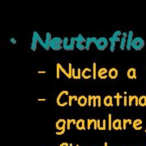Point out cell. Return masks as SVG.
<instances>
[{
    "mask_svg": "<svg viewBox=\"0 0 146 146\" xmlns=\"http://www.w3.org/2000/svg\"><path fill=\"white\" fill-rule=\"evenodd\" d=\"M57 104L61 106V107H63V106H67L69 102V93L68 91H62V92L59 93V94L57 97V101H56Z\"/></svg>",
    "mask_w": 146,
    "mask_h": 146,
    "instance_id": "obj_1",
    "label": "cell"
},
{
    "mask_svg": "<svg viewBox=\"0 0 146 146\" xmlns=\"http://www.w3.org/2000/svg\"><path fill=\"white\" fill-rule=\"evenodd\" d=\"M63 40L61 39L60 38H52L51 43H50V48L54 50H60V49L63 47Z\"/></svg>",
    "mask_w": 146,
    "mask_h": 146,
    "instance_id": "obj_2",
    "label": "cell"
},
{
    "mask_svg": "<svg viewBox=\"0 0 146 146\" xmlns=\"http://www.w3.org/2000/svg\"><path fill=\"white\" fill-rule=\"evenodd\" d=\"M145 46V41L142 38H136L133 39L132 43V47L135 49V50H140L143 47Z\"/></svg>",
    "mask_w": 146,
    "mask_h": 146,
    "instance_id": "obj_3",
    "label": "cell"
},
{
    "mask_svg": "<svg viewBox=\"0 0 146 146\" xmlns=\"http://www.w3.org/2000/svg\"><path fill=\"white\" fill-rule=\"evenodd\" d=\"M96 46L98 50H104L108 46V40L106 38H99L96 42Z\"/></svg>",
    "mask_w": 146,
    "mask_h": 146,
    "instance_id": "obj_4",
    "label": "cell"
},
{
    "mask_svg": "<svg viewBox=\"0 0 146 146\" xmlns=\"http://www.w3.org/2000/svg\"><path fill=\"white\" fill-rule=\"evenodd\" d=\"M39 34L38 32H34L33 34V40H32V45H31V49L33 51H35L37 49V45H38V38H39Z\"/></svg>",
    "mask_w": 146,
    "mask_h": 146,
    "instance_id": "obj_5",
    "label": "cell"
},
{
    "mask_svg": "<svg viewBox=\"0 0 146 146\" xmlns=\"http://www.w3.org/2000/svg\"><path fill=\"white\" fill-rule=\"evenodd\" d=\"M133 32L132 31H129L128 33V37L127 38V45H126V49L127 50H131L132 49V43L133 41Z\"/></svg>",
    "mask_w": 146,
    "mask_h": 146,
    "instance_id": "obj_6",
    "label": "cell"
},
{
    "mask_svg": "<svg viewBox=\"0 0 146 146\" xmlns=\"http://www.w3.org/2000/svg\"><path fill=\"white\" fill-rule=\"evenodd\" d=\"M66 125H67V121H65V119H63V118L58 119L55 123V127L58 131L63 130L64 128H65Z\"/></svg>",
    "mask_w": 146,
    "mask_h": 146,
    "instance_id": "obj_7",
    "label": "cell"
},
{
    "mask_svg": "<svg viewBox=\"0 0 146 146\" xmlns=\"http://www.w3.org/2000/svg\"><path fill=\"white\" fill-rule=\"evenodd\" d=\"M81 76L84 79H89L91 78V76H93V72L91 71L90 68H86L82 71V73H81Z\"/></svg>",
    "mask_w": 146,
    "mask_h": 146,
    "instance_id": "obj_8",
    "label": "cell"
},
{
    "mask_svg": "<svg viewBox=\"0 0 146 146\" xmlns=\"http://www.w3.org/2000/svg\"><path fill=\"white\" fill-rule=\"evenodd\" d=\"M109 72L108 70L105 68H100L97 71V76L100 79H106L107 77V73Z\"/></svg>",
    "mask_w": 146,
    "mask_h": 146,
    "instance_id": "obj_9",
    "label": "cell"
},
{
    "mask_svg": "<svg viewBox=\"0 0 146 146\" xmlns=\"http://www.w3.org/2000/svg\"><path fill=\"white\" fill-rule=\"evenodd\" d=\"M78 105L81 106V107H84L88 104V97H86L85 96H80V97H78Z\"/></svg>",
    "mask_w": 146,
    "mask_h": 146,
    "instance_id": "obj_10",
    "label": "cell"
},
{
    "mask_svg": "<svg viewBox=\"0 0 146 146\" xmlns=\"http://www.w3.org/2000/svg\"><path fill=\"white\" fill-rule=\"evenodd\" d=\"M118 75V70L115 68H111L108 72V76L110 77V79L112 80H115V79L117 78V76Z\"/></svg>",
    "mask_w": 146,
    "mask_h": 146,
    "instance_id": "obj_11",
    "label": "cell"
},
{
    "mask_svg": "<svg viewBox=\"0 0 146 146\" xmlns=\"http://www.w3.org/2000/svg\"><path fill=\"white\" fill-rule=\"evenodd\" d=\"M127 78L129 79H136V70L135 68H129L127 72Z\"/></svg>",
    "mask_w": 146,
    "mask_h": 146,
    "instance_id": "obj_12",
    "label": "cell"
},
{
    "mask_svg": "<svg viewBox=\"0 0 146 146\" xmlns=\"http://www.w3.org/2000/svg\"><path fill=\"white\" fill-rule=\"evenodd\" d=\"M97 41V38H94V37H92V38H88L87 41H86V44H85L86 45V50H89L91 44H92L93 42L96 44Z\"/></svg>",
    "mask_w": 146,
    "mask_h": 146,
    "instance_id": "obj_13",
    "label": "cell"
},
{
    "mask_svg": "<svg viewBox=\"0 0 146 146\" xmlns=\"http://www.w3.org/2000/svg\"><path fill=\"white\" fill-rule=\"evenodd\" d=\"M141 124H142V120L138 118V119H136L133 121L132 123V126H133V128L135 130H141Z\"/></svg>",
    "mask_w": 146,
    "mask_h": 146,
    "instance_id": "obj_14",
    "label": "cell"
},
{
    "mask_svg": "<svg viewBox=\"0 0 146 146\" xmlns=\"http://www.w3.org/2000/svg\"><path fill=\"white\" fill-rule=\"evenodd\" d=\"M135 101L136 106H139V97L137 96H129L128 97V105L130 106H132V102Z\"/></svg>",
    "mask_w": 146,
    "mask_h": 146,
    "instance_id": "obj_15",
    "label": "cell"
},
{
    "mask_svg": "<svg viewBox=\"0 0 146 146\" xmlns=\"http://www.w3.org/2000/svg\"><path fill=\"white\" fill-rule=\"evenodd\" d=\"M112 127L115 130H121L122 127V121L120 119H115L112 123Z\"/></svg>",
    "mask_w": 146,
    "mask_h": 146,
    "instance_id": "obj_16",
    "label": "cell"
},
{
    "mask_svg": "<svg viewBox=\"0 0 146 146\" xmlns=\"http://www.w3.org/2000/svg\"><path fill=\"white\" fill-rule=\"evenodd\" d=\"M104 105L106 106H113V97L111 96H106L104 97Z\"/></svg>",
    "mask_w": 146,
    "mask_h": 146,
    "instance_id": "obj_17",
    "label": "cell"
},
{
    "mask_svg": "<svg viewBox=\"0 0 146 146\" xmlns=\"http://www.w3.org/2000/svg\"><path fill=\"white\" fill-rule=\"evenodd\" d=\"M76 127L78 130H85V123L84 119H78L76 121Z\"/></svg>",
    "mask_w": 146,
    "mask_h": 146,
    "instance_id": "obj_18",
    "label": "cell"
},
{
    "mask_svg": "<svg viewBox=\"0 0 146 146\" xmlns=\"http://www.w3.org/2000/svg\"><path fill=\"white\" fill-rule=\"evenodd\" d=\"M69 39L68 38H65L63 39V47L65 50H71V47L70 43L68 42Z\"/></svg>",
    "mask_w": 146,
    "mask_h": 146,
    "instance_id": "obj_19",
    "label": "cell"
},
{
    "mask_svg": "<svg viewBox=\"0 0 146 146\" xmlns=\"http://www.w3.org/2000/svg\"><path fill=\"white\" fill-rule=\"evenodd\" d=\"M81 73H82V71H81L80 68H78V71H77V73L76 72V69H72V78L74 79H80L82 76H81Z\"/></svg>",
    "mask_w": 146,
    "mask_h": 146,
    "instance_id": "obj_20",
    "label": "cell"
},
{
    "mask_svg": "<svg viewBox=\"0 0 146 146\" xmlns=\"http://www.w3.org/2000/svg\"><path fill=\"white\" fill-rule=\"evenodd\" d=\"M122 34H123L122 32L119 31V30H117V31H115V33H114L112 38H113L114 40L116 41V42H117V41H121V39L119 38V36L122 35Z\"/></svg>",
    "mask_w": 146,
    "mask_h": 146,
    "instance_id": "obj_21",
    "label": "cell"
},
{
    "mask_svg": "<svg viewBox=\"0 0 146 146\" xmlns=\"http://www.w3.org/2000/svg\"><path fill=\"white\" fill-rule=\"evenodd\" d=\"M38 42H39V44H40V45L42 46L44 49H46V50H49V48H50L49 46H48L47 45H46V42L42 40V39H41V38L40 36H39V38H38Z\"/></svg>",
    "mask_w": 146,
    "mask_h": 146,
    "instance_id": "obj_22",
    "label": "cell"
},
{
    "mask_svg": "<svg viewBox=\"0 0 146 146\" xmlns=\"http://www.w3.org/2000/svg\"><path fill=\"white\" fill-rule=\"evenodd\" d=\"M126 45H127V38H121V41H120V49L121 50H124V49L126 48Z\"/></svg>",
    "mask_w": 146,
    "mask_h": 146,
    "instance_id": "obj_23",
    "label": "cell"
},
{
    "mask_svg": "<svg viewBox=\"0 0 146 146\" xmlns=\"http://www.w3.org/2000/svg\"><path fill=\"white\" fill-rule=\"evenodd\" d=\"M51 41H52V37H51V34L49 33H47L46 35V44L48 46L50 47V43H51Z\"/></svg>",
    "mask_w": 146,
    "mask_h": 146,
    "instance_id": "obj_24",
    "label": "cell"
},
{
    "mask_svg": "<svg viewBox=\"0 0 146 146\" xmlns=\"http://www.w3.org/2000/svg\"><path fill=\"white\" fill-rule=\"evenodd\" d=\"M139 106H146V96H141L139 97Z\"/></svg>",
    "mask_w": 146,
    "mask_h": 146,
    "instance_id": "obj_25",
    "label": "cell"
},
{
    "mask_svg": "<svg viewBox=\"0 0 146 146\" xmlns=\"http://www.w3.org/2000/svg\"><path fill=\"white\" fill-rule=\"evenodd\" d=\"M109 41H110V52H114V51H115V43H116V41H115V40H114L112 37L109 38Z\"/></svg>",
    "mask_w": 146,
    "mask_h": 146,
    "instance_id": "obj_26",
    "label": "cell"
},
{
    "mask_svg": "<svg viewBox=\"0 0 146 146\" xmlns=\"http://www.w3.org/2000/svg\"><path fill=\"white\" fill-rule=\"evenodd\" d=\"M86 41H87V39H85L81 34H79L77 38H76V41H79V42H82V43L86 44Z\"/></svg>",
    "mask_w": 146,
    "mask_h": 146,
    "instance_id": "obj_27",
    "label": "cell"
},
{
    "mask_svg": "<svg viewBox=\"0 0 146 146\" xmlns=\"http://www.w3.org/2000/svg\"><path fill=\"white\" fill-rule=\"evenodd\" d=\"M93 80H96V78H97V65H96V63H93Z\"/></svg>",
    "mask_w": 146,
    "mask_h": 146,
    "instance_id": "obj_28",
    "label": "cell"
},
{
    "mask_svg": "<svg viewBox=\"0 0 146 146\" xmlns=\"http://www.w3.org/2000/svg\"><path fill=\"white\" fill-rule=\"evenodd\" d=\"M112 123H113V122H112V115H108V127H109V130H111L112 129Z\"/></svg>",
    "mask_w": 146,
    "mask_h": 146,
    "instance_id": "obj_29",
    "label": "cell"
},
{
    "mask_svg": "<svg viewBox=\"0 0 146 146\" xmlns=\"http://www.w3.org/2000/svg\"><path fill=\"white\" fill-rule=\"evenodd\" d=\"M60 63H57L56 65V78L57 79H59V77H60Z\"/></svg>",
    "mask_w": 146,
    "mask_h": 146,
    "instance_id": "obj_30",
    "label": "cell"
},
{
    "mask_svg": "<svg viewBox=\"0 0 146 146\" xmlns=\"http://www.w3.org/2000/svg\"><path fill=\"white\" fill-rule=\"evenodd\" d=\"M97 129L99 130H106L105 127H104V124H103V122L101 123V120L100 119H97Z\"/></svg>",
    "mask_w": 146,
    "mask_h": 146,
    "instance_id": "obj_31",
    "label": "cell"
},
{
    "mask_svg": "<svg viewBox=\"0 0 146 146\" xmlns=\"http://www.w3.org/2000/svg\"><path fill=\"white\" fill-rule=\"evenodd\" d=\"M72 100H75L77 101H78V97L77 96H69V102H68V105L69 106H71V101H72Z\"/></svg>",
    "mask_w": 146,
    "mask_h": 146,
    "instance_id": "obj_32",
    "label": "cell"
},
{
    "mask_svg": "<svg viewBox=\"0 0 146 146\" xmlns=\"http://www.w3.org/2000/svg\"><path fill=\"white\" fill-rule=\"evenodd\" d=\"M115 99H116V101H117V106H119V105H120V99L121 98H123V96H120V94H119V93H117V94H116V96H115Z\"/></svg>",
    "mask_w": 146,
    "mask_h": 146,
    "instance_id": "obj_33",
    "label": "cell"
},
{
    "mask_svg": "<svg viewBox=\"0 0 146 146\" xmlns=\"http://www.w3.org/2000/svg\"><path fill=\"white\" fill-rule=\"evenodd\" d=\"M76 38H71V41H70V45L71 47V50H74V48H75V45H76Z\"/></svg>",
    "mask_w": 146,
    "mask_h": 146,
    "instance_id": "obj_34",
    "label": "cell"
},
{
    "mask_svg": "<svg viewBox=\"0 0 146 146\" xmlns=\"http://www.w3.org/2000/svg\"><path fill=\"white\" fill-rule=\"evenodd\" d=\"M72 67H71V63L68 64V74H69V77L70 79L72 77Z\"/></svg>",
    "mask_w": 146,
    "mask_h": 146,
    "instance_id": "obj_35",
    "label": "cell"
},
{
    "mask_svg": "<svg viewBox=\"0 0 146 146\" xmlns=\"http://www.w3.org/2000/svg\"><path fill=\"white\" fill-rule=\"evenodd\" d=\"M60 71H61L62 72H63V73L64 74V75H65L68 79H70V77H69V74H68V71H67L65 70V69H64L61 65H60Z\"/></svg>",
    "mask_w": 146,
    "mask_h": 146,
    "instance_id": "obj_36",
    "label": "cell"
},
{
    "mask_svg": "<svg viewBox=\"0 0 146 146\" xmlns=\"http://www.w3.org/2000/svg\"><path fill=\"white\" fill-rule=\"evenodd\" d=\"M92 122H93V129L97 130V120H96V119H94V118H93Z\"/></svg>",
    "mask_w": 146,
    "mask_h": 146,
    "instance_id": "obj_37",
    "label": "cell"
},
{
    "mask_svg": "<svg viewBox=\"0 0 146 146\" xmlns=\"http://www.w3.org/2000/svg\"><path fill=\"white\" fill-rule=\"evenodd\" d=\"M97 96H93V106L96 107L97 106Z\"/></svg>",
    "mask_w": 146,
    "mask_h": 146,
    "instance_id": "obj_38",
    "label": "cell"
},
{
    "mask_svg": "<svg viewBox=\"0 0 146 146\" xmlns=\"http://www.w3.org/2000/svg\"><path fill=\"white\" fill-rule=\"evenodd\" d=\"M91 104H93V96L89 95L88 97V106H91Z\"/></svg>",
    "mask_w": 146,
    "mask_h": 146,
    "instance_id": "obj_39",
    "label": "cell"
},
{
    "mask_svg": "<svg viewBox=\"0 0 146 146\" xmlns=\"http://www.w3.org/2000/svg\"><path fill=\"white\" fill-rule=\"evenodd\" d=\"M97 106L101 107V96H97Z\"/></svg>",
    "mask_w": 146,
    "mask_h": 146,
    "instance_id": "obj_40",
    "label": "cell"
},
{
    "mask_svg": "<svg viewBox=\"0 0 146 146\" xmlns=\"http://www.w3.org/2000/svg\"><path fill=\"white\" fill-rule=\"evenodd\" d=\"M123 129L125 130V129H126V125H127V123H129V119H123Z\"/></svg>",
    "mask_w": 146,
    "mask_h": 146,
    "instance_id": "obj_41",
    "label": "cell"
},
{
    "mask_svg": "<svg viewBox=\"0 0 146 146\" xmlns=\"http://www.w3.org/2000/svg\"><path fill=\"white\" fill-rule=\"evenodd\" d=\"M71 123H72L71 119H68L67 120V129L69 130L71 128Z\"/></svg>",
    "mask_w": 146,
    "mask_h": 146,
    "instance_id": "obj_42",
    "label": "cell"
},
{
    "mask_svg": "<svg viewBox=\"0 0 146 146\" xmlns=\"http://www.w3.org/2000/svg\"><path fill=\"white\" fill-rule=\"evenodd\" d=\"M92 123H93V122H92V119H88V121H87V129H91V125H92Z\"/></svg>",
    "mask_w": 146,
    "mask_h": 146,
    "instance_id": "obj_43",
    "label": "cell"
},
{
    "mask_svg": "<svg viewBox=\"0 0 146 146\" xmlns=\"http://www.w3.org/2000/svg\"><path fill=\"white\" fill-rule=\"evenodd\" d=\"M127 99H128V97H127V96H124V97H123V106H127V104H128Z\"/></svg>",
    "mask_w": 146,
    "mask_h": 146,
    "instance_id": "obj_44",
    "label": "cell"
},
{
    "mask_svg": "<svg viewBox=\"0 0 146 146\" xmlns=\"http://www.w3.org/2000/svg\"><path fill=\"white\" fill-rule=\"evenodd\" d=\"M64 132H65V128H64L63 130H62V131H58V132H57L56 135H63Z\"/></svg>",
    "mask_w": 146,
    "mask_h": 146,
    "instance_id": "obj_45",
    "label": "cell"
},
{
    "mask_svg": "<svg viewBox=\"0 0 146 146\" xmlns=\"http://www.w3.org/2000/svg\"><path fill=\"white\" fill-rule=\"evenodd\" d=\"M123 38H127V37H128V33H123Z\"/></svg>",
    "mask_w": 146,
    "mask_h": 146,
    "instance_id": "obj_46",
    "label": "cell"
},
{
    "mask_svg": "<svg viewBox=\"0 0 146 146\" xmlns=\"http://www.w3.org/2000/svg\"><path fill=\"white\" fill-rule=\"evenodd\" d=\"M11 42L13 43V44H16V41L15 38H11Z\"/></svg>",
    "mask_w": 146,
    "mask_h": 146,
    "instance_id": "obj_47",
    "label": "cell"
},
{
    "mask_svg": "<svg viewBox=\"0 0 146 146\" xmlns=\"http://www.w3.org/2000/svg\"><path fill=\"white\" fill-rule=\"evenodd\" d=\"M59 146H69V144H68V143H66V142L65 143H62V144Z\"/></svg>",
    "mask_w": 146,
    "mask_h": 146,
    "instance_id": "obj_48",
    "label": "cell"
},
{
    "mask_svg": "<svg viewBox=\"0 0 146 146\" xmlns=\"http://www.w3.org/2000/svg\"><path fill=\"white\" fill-rule=\"evenodd\" d=\"M76 121H77V120H76V119H74V118H72V119H71V122H72V123H73V124H76Z\"/></svg>",
    "mask_w": 146,
    "mask_h": 146,
    "instance_id": "obj_49",
    "label": "cell"
},
{
    "mask_svg": "<svg viewBox=\"0 0 146 146\" xmlns=\"http://www.w3.org/2000/svg\"><path fill=\"white\" fill-rule=\"evenodd\" d=\"M38 73H40V74H43V73H46V71H38Z\"/></svg>",
    "mask_w": 146,
    "mask_h": 146,
    "instance_id": "obj_50",
    "label": "cell"
},
{
    "mask_svg": "<svg viewBox=\"0 0 146 146\" xmlns=\"http://www.w3.org/2000/svg\"><path fill=\"white\" fill-rule=\"evenodd\" d=\"M38 101H46V99H42V98H39V99H38Z\"/></svg>",
    "mask_w": 146,
    "mask_h": 146,
    "instance_id": "obj_51",
    "label": "cell"
},
{
    "mask_svg": "<svg viewBox=\"0 0 146 146\" xmlns=\"http://www.w3.org/2000/svg\"><path fill=\"white\" fill-rule=\"evenodd\" d=\"M104 146H108L107 142H105V143H104Z\"/></svg>",
    "mask_w": 146,
    "mask_h": 146,
    "instance_id": "obj_52",
    "label": "cell"
},
{
    "mask_svg": "<svg viewBox=\"0 0 146 146\" xmlns=\"http://www.w3.org/2000/svg\"><path fill=\"white\" fill-rule=\"evenodd\" d=\"M145 132H146V129H145Z\"/></svg>",
    "mask_w": 146,
    "mask_h": 146,
    "instance_id": "obj_53",
    "label": "cell"
},
{
    "mask_svg": "<svg viewBox=\"0 0 146 146\" xmlns=\"http://www.w3.org/2000/svg\"><path fill=\"white\" fill-rule=\"evenodd\" d=\"M76 146H79V145H76Z\"/></svg>",
    "mask_w": 146,
    "mask_h": 146,
    "instance_id": "obj_54",
    "label": "cell"
}]
</instances>
